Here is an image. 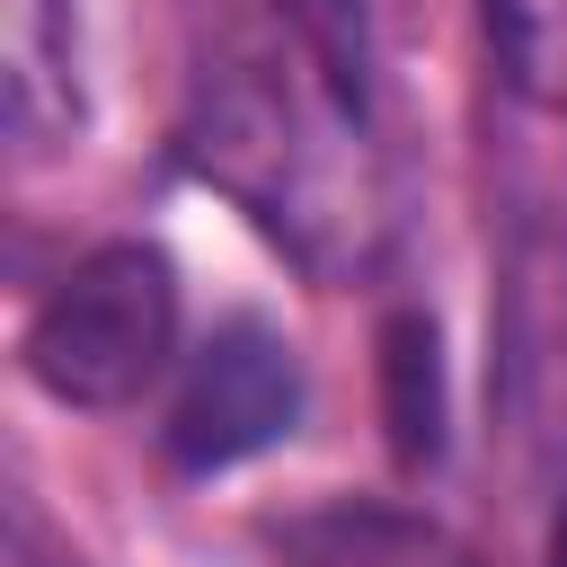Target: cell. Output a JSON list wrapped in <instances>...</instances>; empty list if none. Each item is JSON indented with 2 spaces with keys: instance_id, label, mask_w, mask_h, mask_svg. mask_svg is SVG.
<instances>
[{
  "instance_id": "cell-1",
  "label": "cell",
  "mask_w": 567,
  "mask_h": 567,
  "mask_svg": "<svg viewBox=\"0 0 567 567\" xmlns=\"http://www.w3.org/2000/svg\"><path fill=\"white\" fill-rule=\"evenodd\" d=\"M177 159L319 284L363 275L390 239V177L363 89L301 0H204Z\"/></svg>"
},
{
  "instance_id": "cell-2",
  "label": "cell",
  "mask_w": 567,
  "mask_h": 567,
  "mask_svg": "<svg viewBox=\"0 0 567 567\" xmlns=\"http://www.w3.org/2000/svg\"><path fill=\"white\" fill-rule=\"evenodd\" d=\"M27 381L62 408H133L177 354V266L151 239L89 248L18 337Z\"/></svg>"
},
{
  "instance_id": "cell-3",
  "label": "cell",
  "mask_w": 567,
  "mask_h": 567,
  "mask_svg": "<svg viewBox=\"0 0 567 567\" xmlns=\"http://www.w3.org/2000/svg\"><path fill=\"white\" fill-rule=\"evenodd\" d=\"M292 416H301V363H292L275 319L239 310L195 346L159 443L186 478H213V470H239V461L275 452L292 434Z\"/></svg>"
},
{
  "instance_id": "cell-4",
  "label": "cell",
  "mask_w": 567,
  "mask_h": 567,
  "mask_svg": "<svg viewBox=\"0 0 567 567\" xmlns=\"http://www.w3.org/2000/svg\"><path fill=\"white\" fill-rule=\"evenodd\" d=\"M487 390L532 452H567V230H523L487 319Z\"/></svg>"
},
{
  "instance_id": "cell-5",
  "label": "cell",
  "mask_w": 567,
  "mask_h": 567,
  "mask_svg": "<svg viewBox=\"0 0 567 567\" xmlns=\"http://www.w3.org/2000/svg\"><path fill=\"white\" fill-rule=\"evenodd\" d=\"M381 416H390V452H399V470L443 461V425H452V408H443V337H434L425 310H399V319L381 328Z\"/></svg>"
},
{
  "instance_id": "cell-6",
  "label": "cell",
  "mask_w": 567,
  "mask_h": 567,
  "mask_svg": "<svg viewBox=\"0 0 567 567\" xmlns=\"http://www.w3.org/2000/svg\"><path fill=\"white\" fill-rule=\"evenodd\" d=\"M62 9H71V0H18V18H9V124H18L27 151H53V142L80 124Z\"/></svg>"
},
{
  "instance_id": "cell-7",
  "label": "cell",
  "mask_w": 567,
  "mask_h": 567,
  "mask_svg": "<svg viewBox=\"0 0 567 567\" xmlns=\"http://www.w3.org/2000/svg\"><path fill=\"white\" fill-rule=\"evenodd\" d=\"M478 18H487L505 89L567 115V0H478Z\"/></svg>"
},
{
  "instance_id": "cell-8",
  "label": "cell",
  "mask_w": 567,
  "mask_h": 567,
  "mask_svg": "<svg viewBox=\"0 0 567 567\" xmlns=\"http://www.w3.org/2000/svg\"><path fill=\"white\" fill-rule=\"evenodd\" d=\"M292 567H470V558L399 514H328L292 532Z\"/></svg>"
},
{
  "instance_id": "cell-9",
  "label": "cell",
  "mask_w": 567,
  "mask_h": 567,
  "mask_svg": "<svg viewBox=\"0 0 567 567\" xmlns=\"http://www.w3.org/2000/svg\"><path fill=\"white\" fill-rule=\"evenodd\" d=\"M549 567H567V514H558V540H549Z\"/></svg>"
}]
</instances>
